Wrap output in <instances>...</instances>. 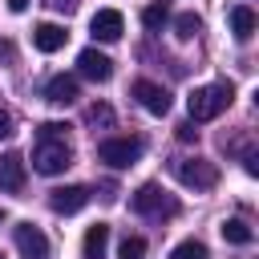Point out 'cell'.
Masks as SVG:
<instances>
[{"label":"cell","mask_w":259,"mask_h":259,"mask_svg":"<svg viewBox=\"0 0 259 259\" xmlns=\"http://www.w3.org/2000/svg\"><path fill=\"white\" fill-rule=\"evenodd\" d=\"M231 101H235V85H231V81H214V85L194 89V93L186 97V109H190V121L198 125V121H214Z\"/></svg>","instance_id":"6da1fadb"},{"label":"cell","mask_w":259,"mask_h":259,"mask_svg":"<svg viewBox=\"0 0 259 259\" xmlns=\"http://www.w3.org/2000/svg\"><path fill=\"white\" fill-rule=\"evenodd\" d=\"M65 166H73V150L65 138H40L32 150V170L36 174H61Z\"/></svg>","instance_id":"7a4b0ae2"},{"label":"cell","mask_w":259,"mask_h":259,"mask_svg":"<svg viewBox=\"0 0 259 259\" xmlns=\"http://www.w3.org/2000/svg\"><path fill=\"white\" fill-rule=\"evenodd\" d=\"M130 206H134L138 214H146V219H162V214H174V210H178V202H174L158 182H142V186L130 194Z\"/></svg>","instance_id":"3957f363"},{"label":"cell","mask_w":259,"mask_h":259,"mask_svg":"<svg viewBox=\"0 0 259 259\" xmlns=\"http://www.w3.org/2000/svg\"><path fill=\"white\" fill-rule=\"evenodd\" d=\"M174 178L190 190H210L219 182V166L206 162V158H178L174 162Z\"/></svg>","instance_id":"277c9868"},{"label":"cell","mask_w":259,"mask_h":259,"mask_svg":"<svg viewBox=\"0 0 259 259\" xmlns=\"http://www.w3.org/2000/svg\"><path fill=\"white\" fill-rule=\"evenodd\" d=\"M142 150H146L142 138H105V142H97V158L109 162V166H117V170L134 166L142 158Z\"/></svg>","instance_id":"5b68a950"},{"label":"cell","mask_w":259,"mask_h":259,"mask_svg":"<svg viewBox=\"0 0 259 259\" xmlns=\"http://www.w3.org/2000/svg\"><path fill=\"white\" fill-rule=\"evenodd\" d=\"M16 251L24 255V259H49V239H45V231L40 227H32V223H16Z\"/></svg>","instance_id":"8992f818"},{"label":"cell","mask_w":259,"mask_h":259,"mask_svg":"<svg viewBox=\"0 0 259 259\" xmlns=\"http://www.w3.org/2000/svg\"><path fill=\"white\" fill-rule=\"evenodd\" d=\"M89 32L97 36V40H117L121 32H125V16L117 12V8H97L93 12V20H89Z\"/></svg>","instance_id":"52a82bcc"},{"label":"cell","mask_w":259,"mask_h":259,"mask_svg":"<svg viewBox=\"0 0 259 259\" xmlns=\"http://www.w3.org/2000/svg\"><path fill=\"white\" fill-rule=\"evenodd\" d=\"M85 202H89L85 186H57V190H49V206L57 214H77V210H85Z\"/></svg>","instance_id":"ba28073f"},{"label":"cell","mask_w":259,"mask_h":259,"mask_svg":"<svg viewBox=\"0 0 259 259\" xmlns=\"http://www.w3.org/2000/svg\"><path fill=\"white\" fill-rule=\"evenodd\" d=\"M24 158L16 154V150H8L4 158H0V190L4 194H20L24 190Z\"/></svg>","instance_id":"9c48e42d"},{"label":"cell","mask_w":259,"mask_h":259,"mask_svg":"<svg viewBox=\"0 0 259 259\" xmlns=\"http://www.w3.org/2000/svg\"><path fill=\"white\" fill-rule=\"evenodd\" d=\"M134 97L142 101V109H150V113H158V117L170 109V93H166L158 81H146V77L134 81Z\"/></svg>","instance_id":"30bf717a"},{"label":"cell","mask_w":259,"mask_h":259,"mask_svg":"<svg viewBox=\"0 0 259 259\" xmlns=\"http://www.w3.org/2000/svg\"><path fill=\"white\" fill-rule=\"evenodd\" d=\"M77 69H81V77H89V81H109V77H113V61H109L105 53H97V49H81Z\"/></svg>","instance_id":"8fae6325"},{"label":"cell","mask_w":259,"mask_h":259,"mask_svg":"<svg viewBox=\"0 0 259 259\" xmlns=\"http://www.w3.org/2000/svg\"><path fill=\"white\" fill-rule=\"evenodd\" d=\"M77 97H81V93H77V77L57 73V77L45 81V101H53V105H73Z\"/></svg>","instance_id":"7c38bea8"},{"label":"cell","mask_w":259,"mask_h":259,"mask_svg":"<svg viewBox=\"0 0 259 259\" xmlns=\"http://www.w3.org/2000/svg\"><path fill=\"white\" fill-rule=\"evenodd\" d=\"M65 40H69V32H65L61 24H53V20H45V24L32 28V45H36L40 53H57Z\"/></svg>","instance_id":"4fadbf2b"},{"label":"cell","mask_w":259,"mask_h":259,"mask_svg":"<svg viewBox=\"0 0 259 259\" xmlns=\"http://www.w3.org/2000/svg\"><path fill=\"white\" fill-rule=\"evenodd\" d=\"M105 251H109V227L93 223L85 231V259H105Z\"/></svg>","instance_id":"5bb4252c"},{"label":"cell","mask_w":259,"mask_h":259,"mask_svg":"<svg viewBox=\"0 0 259 259\" xmlns=\"http://www.w3.org/2000/svg\"><path fill=\"white\" fill-rule=\"evenodd\" d=\"M231 32H235V40H251L255 36V12L247 4H235L231 8Z\"/></svg>","instance_id":"9a60e30c"},{"label":"cell","mask_w":259,"mask_h":259,"mask_svg":"<svg viewBox=\"0 0 259 259\" xmlns=\"http://www.w3.org/2000/svg\"><path fill=\"white\" fill-rule=\"evenodd\" d=\"M223 239H227V243H235V247H243V243H251V239H255V231H251L243 219H227V223H223Z\"/></svg>","instance_id":"2e32d148"},{"label":"cell","mask_w":259,"mask_h":259,"mask_svg":"<svg viewBox=\"0 0 259 259\" xmlns=\"http://www.w3.org/2000/svg\"><path fill=\"white\" fill-rule=\"evenodd\" d=\"M166 20H170V8H166V0H162V4H150V8H142V24H146L150 32H154V28H162Z\"/></svg>","instance_id":"e0dca14e"},{"label":"cell","mask_w":259,"mask_h":259,"mask_svg":"<svg viewBox=\"0 0 259 259\" xmlns=\"http://www.w3.org/2000/svg\"><path fill=\"white\" fill-rule=\"evenodd\" d=\"M174 32H178L182 40H190V36L202 32V20H198L194 12H182V16H174Z\"/></svg>","instance_id":"ac0fdd59"},{"label":"cell","mask_w":259,"mask_h":259,"mask_svg":"<svg viewBox=\"0 0 259 259\" xmlns=\"http://www.w3.org/2000/svg\"><path fill=\"white\" fill-rule=\"evenodd\" d=\"M170 259H206V243L186 239V243H178V247L170 251Z\"/></svg>","instance_id":"d6986e66"},{"label":"cell","mask_w":259,"mask_h":259,"mask_svg":"<svg viewBox=\"0 0 259 259\" xmlns=\"http://www.w3.org/2000/svg\"><path fill=\"white\" fill-rule=\"evenodd\" d=\"M142 255H146V239L125 235V239H121V247H117V259H142Z\"/></svg>","instance_id":"ffe728a7"},{"label":"cell","mask_w":259,"mask_h":259,"mask_svg":"<svg viewBox=\"0 0 259 259\" xmlns=\"http://www.w3.org/2000/svg\"><path fill=\"white\" fill-rule=\"evenodd\" d=\"M89 121H93V125H97V121L109 125V121H113V109H109V105H93V109H89Z\"/></svg>","instance_id":"44dd1931"},{"label":"cell","mask_w":259,"mask_h":259,"mask_svg":"<svg viewBox=\"0 0 259 259\" xmlns=\"http://www.w3.org/2000/svg\"><path fill=\"white\" fill-rule=\"evenodd\" d=\"M65 134H69L65 121H45V125H40V138H65Z\"/></svg>","instance_id":"7402d4cb"},{"label":"cell","mask_w":259,"mask_h":259,"mask_svg":"<svg viewBox=\"0 0 259 259\" xmlns=\"http://www.w3.org/2000/svg\"><path fill=\"white\" fill-rule=\"evenodd\" d=\"M194 138H198L194 121H182V125H178V142H194Z\"/></svg>","instance_id":"603a6c76"},{"label":"cell","mask_w":259,"mask_h":259,"mask_svg":"<svg viewBox=\"0 0 259 259\" xmlns=\"http://www.w3.org/2000/svg\"><path fill=\"white\" fill-rule=\"evenodd\" d=\"M8 134H12V113L0 109V138H8Z\"/></svg>","instance_id":"cb8c5ba5"},{"label":"cell","mask_w":259,"mask_h":259,"mask_svg":"<svg viewBox=\"0 0 259 259\" xmlns=\"http://www.w3.org/2000/svg\"><path fill=\"white\" fill-rule=\"evenodd\" d=\"M243 166H247V174H259V158H255V154H247V158H243Z\"/></svg>","instance_id":"d4e9b609"},{"label":"cell","mask_w":259,"mask_h":259,"mask_svg":"<svg viewBox=\"0 0 259 259\" xmlns=\"http://www.w3.org/2000/svg\"><path fill=\"white\" fill-rule=\"evenodd\" d=\"M8 8H12V12H24V8H28V0H8Z\"/></svg>","instance_id":"484cf974"},{"label":"cell","mask_w":259,"mask_h":259,"mask_svg":"<svg viewBox=\"0 0 259 259\" xmlns=\"http://www.w3.org/2000/svg\"><path fill=\"white\" fill-rule=\"evenodd\" d=\"M49 4H53V8H69L73 0H49Z\"/></svg>","instance_id":"4316f807"},{"label":"cell","mask_w":259,"mask_h":259,"mask_svg":"<svg viewBox=\"0 0 259 259\" xmlns=\"http://www.w3.org/2000/svg\"><path fill=\"white\" fill-rule=\"evenodd\" d=\"M0 223H4V210H0Z\"/></svg>","instance_id":"83f0119b"},{"label":"cell","mask_w":259,"mask_h":259,"mask_svg":"<svg viewBox=\"0 0 259 259\" xmlns=\"http://www.w3.org/2000/svg\"><path fill=\"white\" fill-rule=\"evenodd\" d=\"M0 259H4V251H0Z\"/></svg>","instance_id":"f1b7e54d"}]
</instances>
